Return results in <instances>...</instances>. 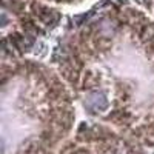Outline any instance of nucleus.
Wrapping results in <instances>:
<instances>
[{"instance_id":"1","label":"nucleus","mask_w":154,"mask_h":154,"mask_svg":"<svg viewBox=\"0 0 154 154\" xmlns=\"http://www.w3.org/2000/svg\"><path fill=\"white\" fill-rule=\"evenodd\" d=\"M85 103L91 111H102L108 106V100L102 93H91L86 97Z\"/></svg>"}]
</instances>
